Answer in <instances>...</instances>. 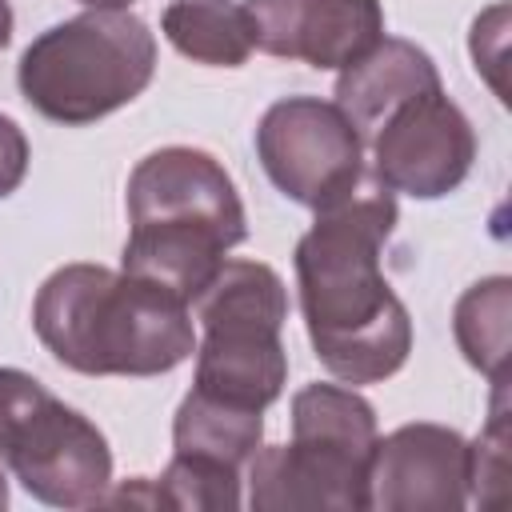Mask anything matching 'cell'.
I'll return each mask as SVG.
<instances>
[{
    "mask_svg": "<svg viewBox=\"0 0 512 512\" xmlns=\"http://www.w3.org/2000/svg\"><path fill=\"white\" fill-rule=\"evenodd\" d=\"M160 32L180 56L212 68H240L256 48L252 20L244 4L232 0H172L160 16Z\"/></svg>",
    "mask_w": 512,
    "mask_h": 512,
    "instance_id": "cell-13",
    "label": "cell"
},
{
    "mask_svg": "<svg viewBox=\"0 0 512 512\" xmlns=\"http://www.w3.org/2000/svg\"><path fill=\"white\" fill-rule=\"evenodd\" d=\"M32 328L80 376H160L196 352L188 300L100 264L56 268L32 300Z\"/></svg>",
    "mask_w": 512,
    "mask_h": 512,
    "instance_id": "cell-2",
    "label": "cell"
},
{
    "mask_svg": "<svg viewBox=\"0 0 512 512\" xmlns=\"http://www.w3.org/2000/svg\"><path fill=\"white\" fill-rule=\"evenodd\" d=\"M0 508H8V476H4V468H0Z\"/></svg>",
    "mask_w": 512,
    "mask_h": 512,
    "instance_id": "cell-22",
    "label": "cell"
},
{
    "mask_svg": "<svg viewBox=\"0 0 512 512\" xmlns=\"http://www.w3.org/2000/svg\"><path fill=\"white\" fill-rule=\"evenodd\" d=\"M376 444L372 404L344 384H304L292 396V440L256 448L248 504L256 512L368 508V460Z\"/></svg>",
    "mask_w": 512,
    "mask_h": 512,
    "instance_id": "cell-4",
    "label": "cell"
},
{
    "mask_svg": "<svg viewBox=\"0 0 512 512\" xmlns=\"http://www.w3.org/2000/svg\"><path fill=\"white\" fill-rule=\"evenodd\" d=\"M256 156L268 180L312 212L336 204L368 176L360 132L320 96L276 100L256 124Z\"/></svg>",
    "mask_w": 512,
    "mask_h": 512,
    "instance_id": "cell-8",
    "label": "cell"
},
{
    "mask_svg": "<svg viewBox=\"0 0 512 512\" xmlns=\"http://www.w3.org/2000/svg\"><path fill=\"white\" fill-rule=\"evenodd\" d=\"M440 88V72L424 48L400 36H380L368 52H360L352 64L336 76V108L352 120L360 140H368L392 108L404 100Z\"/></svg>",
    "mask_w": 512,
    "mask_h": 512,
    "instance_id": "cell-12",
    "label": "cell"
},
{
    "mask_svg": "<svg viewBox=\"0 0 512 512\" xmlns=\"http://www.w3.org/2000/svg\"><path fill=\"white\" fill-rule=\"evenodd\" d=\"M0 464L52 508H96L112 488L104 432L20 368H0Z\"/></svg>",
    "mask_w": 512,
    "mask_h": 512,
    "instance_id": "cell-7",
    "label": "cell"
},
{
    "mask_svg": "<svg viewBox=\"0 0 512 512\" xmlns=\"http://www.w3.org/2000/svg\"><path fill=\"white\" fill-rule=\"evenodd\" d=\"M368 144L372 176L388 192H404L412 200H440L456 192L476 160V132L444 88L392 108Z\"/></svg>",
    "mask_w": 512,
    "mask_h": 512,
    "instance_id": "cell-9",
    "label": "cell"
},
{
    "mask_svg": "<svg viewBox=\"0 0 512 512\" xmlns=\"http://www.w3.org/2000/svg\"><path fill=\"white\" fill-rule=\"evenodd\" d=\"M396 228V192L372 168L320 208L296 244V288L316 360L340 384H380L412 352V320L380 272V248Z\"/></svg>",
    "mask_w": 512,
    "mask_h": 512,
    "instance_id": "cell-1",
    "label": "cell"
},
{
    "mask_svg": "<svg viewBox=\"0 0 512 512\" xmlns=\"http://www.w3.org/2000/svg\"><path fill=\"white\" fill-rule=\"evenodd\" d=\"M504 40H508V8L504 4H492L484 16H476L472 24V60H476V72L488 76V84L496 88L500 100L504 96Z\"/></svg>",
    "mask_w": 512,
    "mask_h": 512,
    "instance_id": "cell-18",
    "label": "cell"
},
{
    "mask_svg": "<svg viewBox=\"0 0 512 512\" xmlns=\"http://www.w3.org/2000/svg\"><path fill=\"white\" fill-rule=\"evenodd\" d=\"M508 316H512V280L488 276L472 284L452 312V332L464 360L484 372L492 384H508Z\"/></svg>",
    "mask_w": 512,
    "mask_h": 512,
    "instance_id": "cell-15",
    "label": "cell"
},
{
    "mask_svg": "<svg viewBox=\"0 0 512 512\" xmlns=\"http://www.w3.org/2000/svg\"><path fill=\"white\" fill-rule=\"evenodd\" d=\"M264 436V412L236 408L224 400H212L204 392H188L172 420V448L204 460H220L232 468H244Z\"/></svg>",
    "mask_w": 512,
    "mask_h": 512,
    "instance_id": "cell-14",
    "label": "cell"
},
{
    "mask_svg": "<svg viewBox=\"0 0 512 512\" xmlns=\"http://www.w3.org/2000/svg\"><path fill=\"white\" fill-rule=\"evenodd\" d=\"M156 484V500L160 508H192V512H232L240 508V468L220 464V460H204V456H188V452H172L168 468L160 472Z\"/></svg>",
    "mask_w": 512,
    "mask_h": 512,
    "instance_id": "cell-16",
    "label": "cell"
},
{
    "mask_svg": "<svg viewBox=\"0 0 512 512\" xmlns=\"http://www.w3.org/2000/svg\"><path fill=\"white\" fill-rule=\"evenodd\" d=\"M128 240L124 272L196 300L248 236L244 204L224 164L200 148H156L128 176Z\"/></svg>",
    "mask_w": 512,
    "mask_h": 512,
    "instance_id": "cell-3",
    "label": "cell"
},
{
    "mask_svg": "<svg viewBox=\"0 0 512 512\" xmlns=\"http://www.w3.org/2000/svg\"><path fill=\"white\" fill-rule=\"evenodd\" d=\"M12 40V8H8V0H0V48Z\"/></svg>",
    "mask_w": 512,
    "mask_h": 512,
    "instance_id": "cell-20",
    "label": "cell"
},
{
    "mask_svg": "<svg viewBox=\"0 0 512 512\" xmlns=\"http://www.w3.org/2000/svg\"><path fill=\"white\" fill-rule=\"evenodd\" d=\"M80 4H88V8H128L132 0H80Z\"/></svg>",
    "mask_w": 512,
    "mask_h": 512,
    "instance_id": "cell-21",
    "label": "cell"
},
{
    "mask_svg": "<svg viewBox=\"0 0 512 512\" xmlns=\"http://www.w3.org/2000/svg\"><path fill=\"white\" fill-rule=\"evenodd\" d=\"M28 176V136L24 128L0 112V200L12 196Z\"/></svg>",
    "mask_w": 512,
    "mask_h": 512,
    "instance_id": "cell-19",
    "label": "cell"
},
{
    "mask_svg": "<svg viewBox=\"0 0 512 512\" xmlns=\"http://www.w3.org/2000/svg\"><path fill=\"white\" fill-rule=\"evenodd\" d=\"M492 416L468 444V500L500 504L508 480V384H492Z\"/></svg>",
    "mask_w": 512,
    "mask_h": 512,
    "instance_id": "cell-17",
    "label": "cell"
},
{
    "mask_svg": "<svg viewBox=\"0 0 512 512\" xmlns=\"http://www.w3.org/2000/svg\"><path fill=\"white\" fill-rule=\"evenodd\" d=\"M156 72V36L128 8H92L40 32L16 68L20 96L56 124L80 128L132 104Z\"/></svg>",
    "mask_w": 512,
    "mask_h": 512,
    "instance_id": "cell-5",
    "label": "cell"
},
{
    "mask_svg": "<svg viewBox=\"0 0 512 512\" xmlns=\"http://www.w3.org/2000/svg\"><path fill=\"white\" fill-rule=\"evenodd\" d=\"M196 320V392L264 412L288 384V352L280 328L288 320V288L260 260H224L200 288Z\"/></svg>",
    "mask_w": 512,
    "mask_h": 512,
    "instance_id": "cell-6",
    "label": "cell"
},
{
    "mask_svg": "<svg viewBox=\"0 0 512 512\" xmlns=\"http://www.w3.org/2000/svg\"><path fill=\"white\" fill-rule=\"evenodd\" d=\"M256 48L312 68H344L384 36L380 0H244Z\"/></svg>",
    "mask_w": 512,
    "mask_h": 512,
    "instance_id": "cell-11",
    "label": "cell"
},
{
    "mask_svg": "<svg viewBox=\"0 0 512 512\" xmlns=\"http://www.w3.org/2000/svg\"><path fill=\"white\" fill-rule=\"evenodd\" d=\"M468 504V440L444 424H404L376 436L368 460V508L456 512Z\"/></svg>",
    "mask_w": 512,
    "mask_h": 512,
    "instance_id": "cell-10",
    "label": "cell"
}]
</instances>
